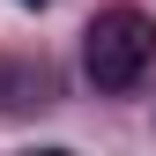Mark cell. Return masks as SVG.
<instances>
[{
    "instance_id": "7a4b0ae2",
    "label": "cell",
    "mask_w": 156,
    "mask_h": 156,
    "mask_svg": "<svg viewBox=\"0 0 156 156\" xmlns=\"http://www.w3.org/2000/svg\"><path fill=\"white\" fill-rule=\"evenodd\" d=\"M15 8H45V0H15Z\"/></svg>"
},
{
    "instance_id": "6da1fadb",
    "label": "cell",
    "mask_w": 156,
    "mask_h": 156,
    "mask_svg": "<svg viewBox=\"0 0 156 156\" xmlns=\"http://www.w3.org/2000/svg\"><path fill=\"white\" fill-rule=\"evenodd\" d=\"M149 60H156V15H141V8H104L82 30V74L112 97L141 82Z\"/></svg>"
}]
</instances>
